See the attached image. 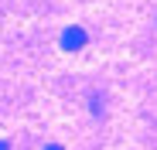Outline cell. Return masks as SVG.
I'll return each instance as SVG.
<instances>
[{
	"instance_id": "2",
	"label": "cell",
	"mask_w": 157,
	"mask_h": 150,
	"mask_svg": "<svg viewBox=\"0 0 157 150\" xmlns=\"http://www.w3.org/2000/svg\"><path fill=\"white\" fill-rule=\"evenodd\" d=\"M89 113L92 116H102V96H96V92L89 96Z\"/></svg>"
},
{
	"instance_id": "3",
	"label": "cell",
	"mask_w": 157,
	"mask_h": 150,
	"mask_svg": "<svg viewBox=\"0 0 157 150\" xmlns=\"http://www.w3.org/2000/svg\"><path fill=\"white\" fill-rule=\"evenodd\" d=\"M0 150H10V140H0Z\"/></svg>"
},
{
	"instance_id": "4",
	"label": "cell",
	"mask_w": 157,
	"mask_h": 150,
	"mask_svg": "<svg viewBox=\"0 0 157 150\" xmlns=\"http://www.w3.org/2000/svg\"><path fill=\"white\" fill-rule=\"evenodd\" d=\"M44 150H65V147H58V143H48V147H44Z\"/></svg>"
},
{
	"instance_id": "1",
	"label": "cell",
	"mask_w": 157,
	"mask_h": 150,
	"mask_svg": "<svg viewBox=\"0 0 157 150\" xmlns=\"http://www.w3.org/2000/svg\"><path fill=\"white\" fill-rule=\"evenodd\" d=\"M86 41H89L86 28H65L62 31V48L65 51H78V48H86Z\"/></svg>"
}]
</instances>
